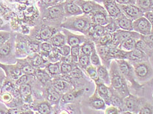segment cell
Masks as SVG:
<instances>
[{"mask_svg":"<svg viewBox=\"0 0 153 114\" xmlns=\"http://www.w3.org/2000/svg\"><path fill=\"white\" fill-rule=\"evenodd\" d=\"M111 85L109 87L117 91L123 98L130 94L127 81L121 74L115 60L111 61L109 67Z\"/></svg>","mask_w":153,"mask_h":114,"instance_id":"obj_1","label":"cell"},{"mask_svg":"<svg viewBox=\"0 0 153 114\" xmlns=\"http://www.w3.org/2000/svg\"><path fill=\"white\" fill-rule=\"evenodd\" d=\"M91 23L90 17L84 14V15L70 16L61 24L60 27L68 30L81 32L86 35Z\"/></svg>","mask_w":153,"mask_h":114,"instance_id":"obj_2","label":"cell"},{"mask_svg":"<svg viewBox=\"0 0 153 114\" xmlns=\"http://www.w3.org/2000/svg\"><path fill=\"white\" fill-rule=\"evenodd\" d=\"M115 61L121 74L126 79V80L131 84V87L133 88L135 90H139L142 88L143 86L135 80L136 78L135 76L134 68L130 62L126 60H115Z\"/></svg>","mask_w":153,"mask_h":114,"instance_id":"obj_3","label":"cell"},{"mask_svg":"<svg viewBox=\"0 0 153 114\" xmlns=\"http://www.w3.org/2000/svg\"><path fill=\"white\" fill-rule=\"evenodd\" d=\"M134 68L135 76L139 81L145 82L149 80L152 74V69L147 61L130 62Z\"/></svg>","mask_w":153,"mask_h":114,"instance_id":"obj_4","label":"cell"},{"mask_svg":"<svg viewBox=\"0 0 153 114\" xmlns=\"http://www.w3.org/2000/svg\"><path fill=\"white\" fill-rule=\"evenodd\" d=\"M112 40L108 46L119 48L122 43L129 38H134L135 39H141L142 35L134 31H126L119 29L112 33Z\"/></svg>","mask_w":153,"mask_h":114,"instance_id":"obj_5","label":"cell"},{"mask_svg":"<svg viewBox=\"0 0 153 114\" xmlns=\"http://www.w3.org/2000/svg\"><path fill=\"white\" fill-rule=\"evenodd\" d=\"M133 30L143 36H147L152 33V26L150 22L143 16L134 20Z\"/></svg>","mask_w":153,"mask_h":114,"instance_id":"obj_6","label":"cell"},{"mask_svg":"<svg viewBox=\"0 0 153 114\" xmlns=\"http://www.w3.org/2000/svg\"><path fill=\"white\" fill-rule=\"evenodd\" d=\"M123 102V111L130 112L131 113H138L143 104L141 99L131 95L130 93L128 96H126V97L124 98Z\"/></svg>","mask_w":153,"mask_h":114,"instance_id":"obj_7","label":"cell"},{"mask_svg":"<svg viewBox=\"0 0 153 114\" xmlns=\"http://www.w3.org/2000/svg\"><path fill=\"white\" fill-rule=\"evenodd\" d=\"M74 1L76 5L80 7L83 14L88 16H90L93 13L98 10L105 9L103 6L94 1H88V0H74Z\"/></svg>","mask_w":153,"mask_h":114,"instance_id":"obj_8","label":"cell"},{"mask_svg":"<svg viewBox=\"0 0 153 114\" xmlns=\"http://www.w3.org/2000/svg\"><path fill=\"white\" fill-rule=\"evenodd\" d=\"M122 12L128 18L134 20L144 16V12L136 5H120Z\"/></svg>","mask_w":153,"mask_h":114,"instance_id":"obj_9","label":"cell"},{"mask_svg":"<svg viewBox=\"0 0 153 114\" xmlns=\"http://www.w3.org/2000/svg\"><path fill=\"white\" fill-rule=\"evenodd\" d=\"M89 16L92 23L100 26H105L113 20L109 16L105 9L98 10Z\"/></svg>","mask_w":153,"mask_h":114,"instance_id":"obj_10","label":"cell"},{"mask_svg":"<svg viewBox=\"0 0 153 114\" xmlns=\"http://www.w3.org/2000/svg\"><path fill=\"white\" fill-rule=\"evenodd\" d=\"M103 4L109 16L113 19L117 18L123 14L119 4L114 0H105Z\"/></svg>","mask_w":153,"mask_h":114,"instance_id":"obj_11","label":"cell"},{"mask_svg":"<svg viewBox=\"0 0 153 114\" xmlns=\"http://www.w3.org/2000/svg\"><path fill=\"white\" fill-rule=\"evenodd\" d=\"M106 33L104 26H100L98 24L91 23L88 31L87 35L90 39L96 43L101 37L104 35Z\"/></svg>","mask_w":153,"mask_h":114,"instance_id":"obj_12","label":"cell"},{"mask_svg":"<svg viewBox=\"0 0 153 114\" xmlns=\"http://www.w3.org/2000/svg\"><path fill=\"white\" fill-rule=\"evenodd\" d=\"M63 32L65 35L66 43L71 47L76 45H81L82 43H84L87 40V38L85 36L78 35L69 32L68 29H64Z\"/></svg>","mask_w":153,"mask_h":114,"instance_id":"obj_13","label":"cell"},{"mask_svg":"<svg viewBox=\"0 0 153 114\" xmlns=\"http://www.w3.org/2000/svg\"><path fill=\"white\" fill-rule=\"evenodd\" d=\"M64 10L65 16L69 17L81 15L83 14L81 9L76 4L74 0H67L64 2Z\"/></svg>","mask_w":153,"mask_h":114,"instance_id":"obj_14","label":"cell"},{"mask_svg":"<svg viewBox=\"0 0 153 114\" xmlns=\"http://www.w3.org/2000/svg\"><path fill=\"white\" fill-rule=\"evenodd\" d=\"M96 85V91L98 94L102 97L106 103L107 106L111 105V89L109 86L106 85L103 82L99 83Z\"/></svg>","mask_w":153,"mask_h":114,"instance_id":"obj_15","label":"cell"},{"mask_svg":"<svg viewBox=\"0 0 153 114\" xmlns=\"http://www.w3.org/2000/svg\"><path fill=\"white\" fill-rule=\"evenodd\" d=\"M148 56L145 51H142L137 48L134 50L127 51L126 60L130 62H140L147 61Z\"/></svg>","mask_w":153,"mask_h":114,"instance_id":"obj_16","label":"cell"},{"mask_svg":"<svg viewBox=\"0 0 153 114\" xmlns=\"http://www.w3.org/2000/svg\"><path fill=\"white\" fill-rule=\"evenodd\" d=\"M88 104L92 109L96 110H105L107 106L105 101L98 94L96 91L89 98Z\"/></svg>","mask_w":153,"mask_h":114,"instance_id":"obj_17","label":"cell"},{"mask_svg":"<svg viewBox=\"0 0 153 114\" xmlns=\"http://www.w3.org/2000/svg\"><path fill=\"white\" fill-rule=\"evenodd\" d=\"M47 17L48 19L55 20L65 16L64 10V3L51 6L47 9Z\"/></svg>","mask_w":153,"mask_h":114,"instance_id":"obj_18","label":"cell"},{"mask_svg":"<svg viewBox=\"0 0 153 114\" xmlns=\"http://www.w3.org/2000/svg\"><path fill=\"white\" fill-rule=\"evenodd\" d=\"M119 29L126 31H134L133 30V20L128 18L123 13L117 18L114 19Z\"/></svg>","mask_w":153,"mask_h":114,"instance_id":"obj_19","label":"cell"},{"mask_svg":"<svg viewBox=\"0 0 153 114\" xmlns=\"http://www.w3.org/2000/svg\"><path fill=\"white\" fill-rule=\"evenodd\" d=\"M57 32L58 30L54 27L45 26L42 27L39 31L37 35V39L43 41L49 40L51 39V37Z\"/></svg>","mask_w":153,"mask_h":114,"instance_id":"obj_20","label":"cell"},{"mask_svg":"<svg viewBox=\"0 0 153 114\" xmlns=\"http://www.w3.org/2000/svg\"><path fill=\"white\" fill-rule=\"evenodd\" d=\"M83 93H84V89H79L78 91H69L65 93L61 96L60 102L63 104H66L71 103L74 102L75 100L78 98L79 96H81Z\"/></svg>","mask_w":153,"mask_h":114,"instance_id":"obj_21","label":"cell"},{"mask_svg":"<svg viewBox=\"0 0 153 114\" xmlns=\"http://www.w3.org/2000/svg\"><path fill=\"white\" fill-rule=\"evenodd\" d=\"M111 89V105L117 107V108L119 110V113H120L122 112H123L124 110V102L123 99L124 98L118 93L117 91H115Z\"/></svg>","mask_w":153,"mask_h":114,"instance_id":"obj_22","label":"cell"},{"mask_svg":"<svg viewBox=\"0 0 153 114\" xmlns=\"http://www.w3.org/2000/svg\"><path fill=\"white\" fill-rule=\"evenodd\" d=\"M96 68L101 81L109 87L111 85V80L109 72L107 70V68L103 65H100Z\"/></svg>","mask_w":153,"mask_h":114,"instance_id":"obj_23","label":"cell"},{"mask_svg":"<svg viewBox=\"0 0 153 114\" xmlns=\"http://www.w3.org/2000/svg\"><path fill=\"white\" fill-rule=\"evenodd\" d=\"M49 40L50 43L53 45V46L56 48L60 47L66 43L65 35L60 32H57L54 34Z\"/></svg>","mask_w":153,"mask_h":114,"instance_id":"obj_24","label":"cell"},{"mask_svg":"<svg viewBox=\"0 0 153 114\" xmlns=\"http://www.w3.org/2000/svg\"><path fill=\"white\" fill-rule=\"evenodd\" d=\"M47 99L52 104H58L60 101L61 95L60 92L54 89L53 86L48 88L47 89Z\"/></svg>","mask_w":153,"mask_h":114,"instance_id":"obj_25","label":"cell"},{"mask_svg":"<svg viewBox=\"0 0 153 114\" xmlns=\"http://www.w3.org/2000/svg\"><path fill=\"white\" fill-rule=\"evenodd\" d=\"M52 86L59 92H64L69 89V83L62 78L54 79L52 81Z\"/></svg>","mask_w":153,"mask_h":114,"instance_id":"obj_26","label":"cell"},{"mask_svg":"<svg viewBox=\"0 0 153 114\" xmlns=\"http://www.w3.org/2000/svg\"><path fill=\"white\" fill-rule=\"evenodd\" d=\"M94 49H96L95 43L90 39H87V40L81 45V53L87 55V56H90Z\"/></svg>","mask_w":153,"mask_h":114,"instance_id":"obj_27","label":"cell"},{"mask_svg":"<svg viewBox=\"0 0 153 114\" xmlns=\"http://www.w3.org/2000/svg\"><path fill=\"white\" fill-rule=\"evenodd\" d=\"M85 71L89 76V77L96 83V84H99V83L102 82V81H101L100 78L99 77L98 71H97L96 67L94 66V65H92V64L90 65L89 66L86 68Z\"/></svg>","mask_w":153,"mask_h":114,"instance_id":"obj_28","label":"cell"},{"mask_svg":"<svg viewBox=\"0 0 153 114\" xmlns=\"http://www.w3.org/2000/svg\"><path fill=\"white\" fill-rule=\"evenodd\" d=\"M136 42L137 39L131 37L129 38V39L125 40L124 42L122 43L119 48L125 51H129L134 50L135 48V46H136Z\"/></svg>","mask_w":153,"mask_h":114,"instance_id":"obj_29","label":"cell"},{"mask_svg":"<svg viewBox=\"0 0 153 114\" xmlns=\"http://www.w3.org/2000/svg\"><path fill=\"white\" fill-rule=\"evenodd\" d=\"M135 5L145 13L151 10L153 6V0H136Z\"/></svg>","mask_w":153,"mask_h":114,"instance_id":"obj_30","label":"cell"},{"mask_svg":"<svg viewBox=\"0 0 153 114\" xmlns=\"http://www.w3.org/2000/svg\"><path fill=\"white\" fill-rule=\"evenodd\" d=\"M60 61L48 64L47 68L48 72L52 76H57L61 74L60 72Z\"/></svg>","mask_w":153,"mask_h":114,"instance_id":"obj_31","label":"cell"},{"mask_svg":"<svg viewBox=\"0 0 153 114\" xmlns=\"http://www.w3.org/2000/svg\"><path fill=\"white\" fill-rule=\"evenodd\" d=\"M12 48V40L9 39L0 48V59L5 57L11 53Z\"/></svg>","mask_w":153,"mask_h":114,"instance_id":"obj_32","label":"cell"},{"mask_svg":"<svg viewBox=\"0 0 153 114\" xmlns=\"http://www.w3.org/2000/svg\"><path fill=\"white\" fill-rule=\"evenodd\" d=\"M77 63L80 68L86 70V68H87L90 65H91L90 60V56H87V55L81 53L78 59Z\"/></svg>","mask_w":153,"mask_h":114,"instance_id":"obj_33","label":"cell"},{"mask_svg":"<svg viewBox=\"0 0 153 114\" xmlns=\"http://www.w3.org/2000/svg\"><path fill=\"white\" fill-rule=\"evenodd\" d=\"M36 76L37 78L43 84H45L48 81L51 80V76L48 74L47 72L45 70H41V69H37L36 72Z\"/></svg>","mask_w":153,"mask_h":114,"instance_id":"obj_34","label":"cell"},{"mask_svg":"<svg viewBox=\"0 0 153 114\" xmlns=\"http://www.w3.org/2000/svg\"><path fill=\"white\" fill-rule=\"evenodd\" d=\"M112 34L105 33L95 43L96 46H109L112 40Z\"/></svg>","mask_w":153,"mask_h":114,"instance_id":"obj_35","label":"cell"},{"mask_svg":"<svg viewBox=\"0 0 153 114\" xmlns=\"http://www.w3.org/2000/svg\"><path fill=\"white\" fill-rule=\"evenodd\" d=\"M19 92L20 95H21L24 99L27 100V99L30 97L31 94H32V89H31L30 85L26 83V84L20 85Z\"/></svg>","mask_w":153,"mask_h":114,"instance_id":"obj_36","label":"cell"},{"mask_svg":"<svg viewBox=\"0 0 153 114\" xmlns=\"http://www.w3.org/2000/svg\"><path fill=\"white\" fill-rule=\"evenodd\" d=\"M22 72L24 74H28V75H34L36 74V70H35V68L33 67L32 65L29 64L28 63H20V67H19Z\"/></svg>","mask_w":153,"mask_h":114,"instance_id":"obj_37","label":"cell"},{"mask_svg":"<svg viewBox=\"0 0 153 114\" xmlns=\"http://www.w3.org/2000/svg\"><path fill=\"white\" fill-rule=\"evenodd\" d=\"M90 60L91 64L96 67L100 66V65H102V61H101L100 57L98 52H97L96 49L94 50L92 54L90 55Z\"/></svg>","mask_w":153,"mask_h":114,"instance_id":"obj_38","label":"cell"},{"mask_svg":"<svg viewBox=\"0 0 153 114\" xmlns=\"http://www.w3.org/2000/svg\"><path fill=\"white\" fill-rule=\"evenodd\" d=\"M80 54H81V45H76L71 47L70 55L75 63H77Z\"/></svg>","mask_w":153,"mask_h":114,"instance_id":"obj_39","label":"cell"},{"mask_svg":"<svg viewBox=\"0 0 153 114\" xmlns=\"http://www.w3.org/2000/svg\"><path fill=\"white\" fill-rule=\"evenodd\" d=\"M37 111L40 113H43V114L51 113V106L47 102H43L38 105Z\"/></svg>","mask_w":153,"mask_h":114,"instance_id":"obj_40","label":"cell"},{"mask_svg":"<svg viewBox=\"0 0 153 114\" xmlns=\"http://www.w3.org/2000/svg\"><path fill=\"white\" fill-rule=\"evenodd\" d=\"M69 76H70L71 78L74 79H80L83 77V72L81 70V68L75 65L73 68L72 71H71L70 73H69Z\"/></svg>","mask_w":153,"mask_h":114,"instance_id":"obj_41","label":"cell"},{"mask_svg":"<svg viewBox=\"0 0 153 114\" xmlns=\"http://www.w3.org/2000/svg\"><path fill=\"white\" fill-rule=\"evenodd\" d=\"M74 66L75 65H72V64L65 63H63V62H61L60 63L61 74H69V73H70Z\"/></svg>","mask_w":153,"mask_h":114,"instance_id":"obj_42","label":"cell"},{"mask_svg":"<svg viewBox=\"0 0 153 114\" xmlns=\"http://www.w3.org/2000/svg\"><path fill=\"white\" fill-rule=\"evenodd\" d=\"M104 27H105V29L106 33H111V34H112L114 32H115L117 30L119 29V27H118V26L117 25L116 22L114 21V19L111 22L107 24V25L104 26Z\"/></svg>","mask_w":153,"mask_h":114,"instance_id":"obj_43","label":"cell"},{"mask_svg":"<svg viewBox=\"0 0 153 114\" xmlns=\"http://www.w3.org/2000/svg\"><path fill=\"white\" fill-rule=\"evenodd\" d=\"M39 49V44L37 42H30L27 46V52L28 53H37Z\"/></svg>","mask_w":153,"mask_h":114,"instance_id":"obj_44","label":"cell"},{"mask_svg":"<svg viewBox=\"0 0 153 114\" xmlns=\"http://www.w3.org/2000/svg\"><path fill=\"white\" fill-rule=\"evenodd\" d=\"M59 54L62 56H67L70 55L71 53V46L67 44H65L64 45L62 46L59 48H57Z\"/></svg>","mask_w":153,"mask_h":114,"instance_id":"obj_45","label":"cell"},{"mask_svg":"<svg viewBox=\"0 0 153 114\" xmlns=\"http://www.w3.org/2000/svg\"><path fill=\"white\" fill-rule=\"evenodd\" d=\"M31 62H32V65L33 67H39L41 65L43 64L44 62L43 58L42 56H40L39 55L36 54L32 57V60H31Z\"/></svg>","mask_w":153,"mask_h":114,"instance_id":"obj_46","label":"cell"},{"mask_svg":"<svg viewBox=\"0 0 153 114\" xmlns=\"http://www.w3.org/2000/svg\"><path fill=\"white\" fill-rule=\"evenodd\" d=\"M135 48H138V49L145 51V53H146V51H148L151 48L147 45V44L142 39L137 40L136 46H135Z\"/></svg>","mask_w":153,"mask_h":114,"instance_id":"obj_47","label":"cell"},{"mask_svg":"<svg viewBox=\"0 0 153 114\" xmlns=\"http://www.w3.org/2000/svg\"><path fill=\"white\" fill-rule=\"evenodd\" d=\"M152 113L153 112L152 106L147 103L143 104L140 111L138 112V113L140 114H152Z\"/></svg>","mask_w":153,"mask_h":114,"instance_id":"obj_48","label":"cell"},{"mask_svg":"<svg viewBox=\"0 0 153 114\" xmlns=\"http://www.w3.org/2000/svg\"><path fill=\"white\" fill-rule=\"evenodd\" d=\"M16 51L17 52H22L24 51H27V43L25 40H24L22 39H20L19 41L17 42L16 44Z\"/></svg>","mask_w":153,"mask_h":114,"instance_id":"obj_49","label":"cell"},{"mask_svg":"<svg viewBox=\"0 0 153 114\" xmlns=\"http://www.w3.org/2000/svg\"><path fill=\"white\" fill-rule=\"evenodd\" d=\"M10 36H11L10 33L0 31V48L10 39Z\"/></svg>","mask_w":153,"mask_h":114,"instance_id":"obj_50","label":"cell"},{"mask_svg":"<svg viewBox=\"0 0 153 114\" xmlns=\"http://www.w3.org/2000/svg\"><path fill=\"white\" fill-rule=\"evenodd\" d=\"M40 48L44 52H47L50 54L52 51H53V46L51 43H48L47 42H44L43 43H41Z\"/></svg>","mask_w":153,"mask_h":114,"instance_id":"obj_51","label":"cell"},{"mask_svg":"<svg viewBox=\"0 0 153 114\" xmlns=\"http://www.w3.org/2000/svg\"><path fill=\"white\" fill-rule=\"evenodd\" d=\"M119 110L117 107L110 105L105 109V113L106 114H117L119 113Z\"/></svg>","mask_w":153,"mask_h":114,"instance_id":"obj_52","label":"cell"},{"mask_svg":"<svg viewBox=\"0 0 153 114\" xmlns=\"http://www.w3.org/2000/svg\"><path fill=\"white\" fill-rule=\"evenodd\" d=\"M28 81V76H27V74H24V75H21L17 79V80L16 82V85H23L24 84H26V83Z\"/></svg>","mask_w":153,"mask_h":114,"instance_id":"obj_53","label":"cell"},{"mask_svg":"<svg viewBox=\"0 0 153 114\" xmlns=\"http://www.w3.org/2000/svg\"><path fill=\"white\" fill-rule=\"evenodd\" d=\"M60 61L63 62V63L72 64V65H74L75 63L74 61V60H73V58L71 55H69V56H62Z\"/></svg>","mask_w":153,"mask_h":114,"instance_id":"obj_54","label":"cell"},{"mask_svg":"<svg viewBox=\"0 0 153 114\" xmlns=\"http://www.w3.org/2000/svg\"><path fill=\"white\" fill-rule=\"evenodd\" d=\"M120 5H135L136 0H114Z\"/></svg>","mask_w":153,"mask_h":114,"instance_id":"obj_55","label":"cell"},{"mask_svg":"<svg viewBox=\"0 0 153 114\" xmlns=\"http://www.w3.org/2000/svg\"><path fill=\"white\" fill-rule=\"evenodd\" d=\"M1 98L2 101L5 103H9L12 100V96L11 94L8 93H5L3 94H1Z\"/></svg>","mask_w":153,"mask_h":114,"instance_id":"obj_56","label":"cell"},{"mask_svg":"<svg viewBox=\"0 0 153 114\" xmlns=\"http://www.w3.org/2000/svg\"><path fill=\"white\" fill-rule=\"evenodd\" d=\"M144 16L149 20V22H150L153 29V11L151 10V11L144 13Z\"/></svg>","mask_w":153,"mask_h":114,"instance_id":"obj_57","label":"cell"},{"mask_svg":"<svg viewBox=\"0 0 153 114\" xmlns=\"http://www.w3.org/2000/svg\"><path fill=\"white\" fill-rule=\"evenodd\" d=\"M3 80H4V76H0V90L1 89V88L3 86Z\"/></svg>","mask_w":153,"mask_h":114,"instance_id":"obj_58","label":"cell"},{"mask_svg":"<svg viewBox=\"0 0 153 114\" xmlns=\"http://www.w3.org/2000/svg\"><path fill=\"white\" fill-rule=\"evenodd\" d=\"M88 1H96L97 3H103L105 0H88Z\"/></svg>","mask_w":153,"mask_h":114,"instance_id":"obj_59","label":"cell"},{"mask_svg":"<svg viewBox=\"0 0 153 114\" xmlns=\"http://www.w3.org/2000/svg\"><path fill=\"white\" fill-rule=\"evenodd\" d=\"M3 24V21H2V20H1V19H0V26H1V24Z\"/></svg>","mask_w":153,"mask_h":114,"instance_id":"obj_60","label":"cell"},{"mask_svg":"<svg viewBox=\"0 0 153 114\" xmlns=\"http://www.w3.org/2000/svg\"><path fill=\"white\" fill-rule=\"evenodd\" d=\"M151 11H153V6L152 7V8H151Z\"/></svg>","mask_w":153,"mask_h":114,"instance_id":"obj_61","label":"cell"},{"mask_svg":"<svg viewBox=\"0 0 153 114\" xmlns=\"http://www.w3.org/2000/svg\"><path fill=\"white\" fill-rule=\"evenodd\" d=\"M152 96H153V95H152Z\"/></svg>","mask_w":153,"mask_h":114,"instance_id":"obj_62","label":"cell"}]
</instances>
